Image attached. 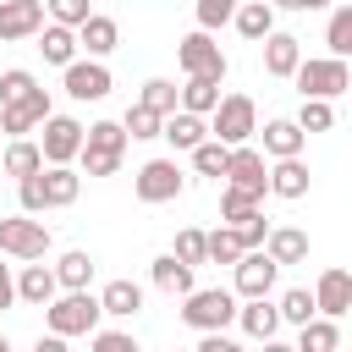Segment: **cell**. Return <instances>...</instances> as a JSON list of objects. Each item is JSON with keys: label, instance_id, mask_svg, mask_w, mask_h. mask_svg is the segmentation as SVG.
<instances>
[{"label": "cell", "instance_id": "24", "mask_svg": "<svg viewBox=\"0 0 352 352\" xmlns=\"http://www.w3.org/2000/svg\"><path fill=\"white\" fill-rule=\"evenodd\" d=\"M231 22H236V33H242L248 44H264V38L275 33V11H270L264 0H236V16H231Z\"/></svg>", "mask_w": 352, "mask_h": 352}, {"label": "cell", "instance_id": "20", "mask_svg": "<svg viewBox=\"0 0 352 352\" xmlns=\"http://www.w3.org/2000/svg\"><path fill=\"white\" fill-rule=\"evenodd\" d=\"M121 44V28H116V16H88L82 28H77V50H88V60H104L110 50Z\"/></svg>", "mask_w": 352, "mask_h": 352}, {"label": "cell", "instance_id": "2", "mask_svg": "<svg viewBox=\"0 0 352 352\" xmlns=\"http://www.w3.org/2000/svg\"><path fill=\"white\" fill-rule=\"evenodd\" d=\"M231 319H236V297H231L226 286H192V292L182 297V324L198 330V336H214V330H226Z\"/></svg>", "mask_w": 352, "mask_h": 352}, {"label": "cell", "instance_id": "30", "mask_svg": "<svg viewBox=\"0 0 352 352\" xmlns=\"http://www.w3.org/2000/svg\"><path fill=\"white\" fill-rule=\"evenodd\" d=\"M292 352H341V324L336 319H308L292 341Z\"/></svg>", "mask_w": 352, "mask_h": 352}, {"label": "cell", "instance_id": "47", "mask_svg": "<svg viewBox=\"0 0 352 352\" xmlns=\"http://www.w3.org/2000/svg\"><path fill=\"white\" fill-rule=\"evenodd\" d=\"M16 204H22V214H44V192H38V176L16 182Z\"/></svg>", "mask_w": 352, "mask_h": 352}, {"label": "cell", "instance_id": "41", "mask_svg": "<svg viewBox=\"0 0 352 352\" xmlns=\"http://www.w3.org/2000/svg\"><path fill=\"white\" fill-rule=\"evenodd\" d=\"M44 11H50V22H60V28H82L94 11H88V0H44Z\"/></svg>", "mask_w": 352, "mask_h": 352}, {"label": "cell", "instance_id": "54", "mask_svg": "<svg viewBox=\"0 0 352 352\" xmlns=\"http://www.w3.org/2000/svg\"><path fill=\"white\" fill-rule=\"evenodd\" d=\"M336 6H352V0H336Z\"/></svg>", "mask_w": 352, "mask_h": 352}, {"label": "cell", "instance_id": "23", "mask_svg": "<svg viewBox=\"0 0 352 352\" xmlns=\"http://www.w3.org/2000/svg\"><path fill=\"white\" fill-rule=\"evenodd\" d=\"M236 324H242L253 341H275L280 314H275V302H270V297H253V302H236Z\"/></svg>", "mask_w": 352, "mask_h": 352}, {"label": "cell", "instance_id": "44", "mask_svg": "<svg viewBox=\"0 0 352 352\" xmlns=\"http://www.w3.org/2000/svg\"><path fill=\"white\" fill-rule=\"evenodd\" d=\"M231 231H236V242H242V253H253V248H264V236H270V220H264V214L253 209V214H248V220H236Z\"/></svg>", "mask_w": 352, "mask_h": 352}, {"label": "cell", "instance_id": "48", "mask_svg": "<svg viewBox=\"0 0 352 352\" xmlns=\"http://www.w3.org/2000/svg\"><path fill=\"white\" fill-rule=\"evenodd\" d=\"M192 352H248V346H242V341H231L226 330H214V336H198V346H192Z\"/></svg>", "mask_w": 352, "mask_h": 352}, {"label": "cell", "instance_id": "34", "mask_svg": "<svg viewBox=\"0 0 352 352\" xmlns=\"http://www.w3.org/2000/svg\"><path fill=\"white\" fill-rule=\"evenodd\" d=\"M324 44H330L336 60L352 55V6H336V11H330V22H324Z\"/></svg>", "mask_w": 352, "mask_h": 352}, {"label": "cell", "instance_id": "39", "mask_svg": "<svg viewBox=\"0 0 352 352\" xmlns=\"http://www.w3.org/2000/svg\"><path fill=\"white\" fill-rule=\"evenodd\" d=\"M160 121H165V116H154L148 104H126L121 132H126V138H160Z\"/></svg>", "mask_w": 352, "mask_h": 352}, {"label": "cell", "instance_id": "10", "mask_svg": "<svg viewBox=\"0 0 352 352\" xmlns=\"http://www.w3.org/2000/svg\"><path fill=\"white\" fill-rule=\"evenodd\" d=\"M231 275H236V292H231V297L253 302V297H270V292H275V275H280V264H275L264 248H253V253H242V258L231 264Z\"/></svg>", "mask_w": 352, "mask_h": 352}, {"label": "cell", "instance_id": "53", "mask_svg": "<svg viewBox=\"0 0 352 352\" xmlns=\"http://www.w3.org/2000/svg\"><path fill=\"white\" fill-rule=\"evenodd\" d=\"M0 352H11V341H6V336H0Z\"/></svg>", "mask_w": 352, "mask_h": 352}, {"label": "cell", "instance_id": "18", "mask_svg": "<svg viewBox=\"0 0 352 352\" xmlns=\"http://www.w3.org/2000/svg\"><path fill=\"white\" fill-rule=\"evenodd\" d=\"M55 297H60L55 270H50V264H22V275H16V302H28V308H50Z\"/></svg>", "mask_w": 352, "mask_h": 352}, {"label": "cell", "instance_id": "26", "mask_svg": "<svg viewBox=\"0 0 352 352\" xmlns=\"http://www.w3.org/2000/svg\"><path fill=\"white\" fill-rule=\"evenodd\" d=\"M138 308H143V286H138V280H126V275H121V280H110V286L99 292V314H110V319H132Z\"/></svg>", "mask_w": 352, "mask_h": 352}, {"label": "cell", "instance_id": "27", "mask_svg": "<svg viewBox=\"0 0 352 352\" xmlns=\"http://www.w3.org/2000/svg\"><path fill=\"white\" fill-rule=\"evenodd\" d=\"M38 50H44V60H50V66H60V72H66V66L77 60V33H72V28H60V22H44V28H38Z\"/></svg>", "mask_w": 352, "mask_h": 352}, {"label": "cell", "instance_id": "14", "mask_svg": "<svg viewBox=\"0 0 352 352\" xmlns=\"http://www.w3.org/2000/svg\"><path fill=\"white\" fill-rule=\"evenodd\" d=\"M44 28V0H0V44L38 38Z\"/></svg>", "mask_w": 352, "mask_h": 352}, {"label": "cell", "instance_id": "52", "mask_svg": "<svg viewBox=\"0 0 352 352\" xmlns=\"http://www.w3.org/2000/svg\"><path fill=\"white\" fill-rule=\"evenodd\" d=\"M264 352H292V341H264Z\"/></svg>", "mask_w": 352, "mask_h": 352}, {"label": "cell", "instance_id": "49", "mask_svg": "<svg viewBox=\"0 0 352 352\" xmlns=\"http://www.w3.org/2000/svg\"><path fill=\"white\" fill-rule=\"evenodd\" d=\"M270 11H319V6H330V0H264Z\"/></svg>", "mask_w": 352, "mask_h": 352}, {"label": "cell", "instance_id": "17", "mask_svg": "<svg viewBox=\"0 0 352 352\" xmlns=\"http://www.w3.org/2000/svg\"><path fill=\"white\" fill-rule=\"evenodd\" d=\"M38 192H44V209H66V204H77L82 176H77L72 165H44V170H38Z\"/></svg>", "mask_w": 352, "mask_h": 352}, {"label": "cell", "instance_id": "19", "mask_svg": "<svg viewBox=\"0 0 352 352\" xmlns=\"http://www.w3.org/2000/svg\"><path fill=\"white\" fill-rule=\"evenodd\" d=\"M160 138L170 143V148H182V154H192L204 138H209V121L204 116H187V110H170L165 121H160Z\"/></svg>", "mask_w": 352, "mask_h": 352}, {"label": "cell", "instance_id": "45", "mask_svg": "<svg viewBox=\"0 0 352 352\" xmlns=\"http://www.w3.org/2000/svg\"><path fill=\"white\" fill-rule=\"evenodd\" d=\"M28 88H38L33 82V72H22V66H11V72H0V104H16Z\"/></svg>", "mask_w": 352, "mask_h": 352}, {"label": "cell", "instance_id": "42", "mask_svg": "<svg viewBox=\"0 0 352 352\" xmlns=\"http://www.w3.org/2000/svg\"><path fill=\"white\" fill-rule=\"evenodd\" d=\"M192 11H198V33H214V28H226L236 16V0H198Z\"/></svg>", "mask_w": 352, "mask_h": 352}, {"label": "cell", "instance_id": "9", "mask_svg": "<svg viewBox=\"0 0 352 352\" xmlns=\"http://www.w3.org/2000/svg\"><path fill=\"white\" fill-rule=\"evenodd\" d=\"M226 187H236V192H248V198L264 204V192H270V165H264V154H258L253 143L231 148V160H226Z\"/></svg>", "mask_w": 352, "mask_h": 352}, {"label": "cell", "instance_id": "46", "mask_svg": "<svg viewBox=\"0 0 352 352\" xmlns=\"http://www.w3.org/2000/svg\"><path fill=\"white\" fill-rule=\"evenodd\" d=\"M88 341H94V352H143V346H138L126 330H94Z\"/></svg>", "mask_w": 352, "mask_h": 352}, {"label": "cell", "instance_id": "43", "mask_svg": "<svg viewBox=\"0 0 352 352\" xmlns=\"http://www.w3.org/2000/svg\"><path fill=\"white\" fill-rule=\"evenodd\" d=\"M253 209H258V198H248V192H236V187H226V192H220V220H226V226L248 220Z\"/></svg>", "mask_w": 352, "mask_h": 352}, {"label": "cell", "instance_id": "38", "mask_svg": "<svg viewBox=\"0 0 352 352\" xmlns=\"http://www.w3.org/2000/svg\"><path fill=\"white\" fill-rule=\"evenodd\" d=\"M292 121H297V132H330V126H336V110H330L324 99H302V110H297Z\"/></svg>", "mask_w": 352, "mask_h": 352}, {"label": "cell", "instance_id": "29", "mask_svg": "<svg viewBox=\"0 0 352 352\" xmlns=\"http://www.w3.org/2000/svg\"><path fill=\"white\" fill-rule=\"evenodd\" d=\"M148 280H154L165 297H187V292H192V270H187L182 258H170V253H160V258L148 264Z\"/></svg>", "mask_w": 352, "mask_h": 352}, {"label": "cell", "instance_id": "16", "mask_svg": "<svg viewBox=\"0 0 352 352\" xmlns=\"http://www.w3.org/2000/svg\"><path fill=\"white\" fill-rule=\"evenodd\" d=\"M302 143H308V132H297L292 116H275V121H264V148L258 154H270V160H302Z\"/></svg>", "mask_w": 352, "mask_h": 352}, {"label": "cell", "instance_id": "35", "mask_svg": "<svg viewBox=\"0 0 352 352\" xmlns=\"http://www.w3.org/2000/svg\"><path fill=\"white\" fill-rule=\"evenodd\" d=\"M236 258H242V242H236V231H231V226L204 231V264H236Z\"/></svg>", "mask_w": 352, "mask_h": 352}, {"label": "cell", "instance_id": "32", "mask_svg": "<svg viewBox=\"0 0 352 352\" xmlns=\"http://www.w3.org/2000/svg\"><path fill=\"white\" fill-rule=\"evenodd\" d=\"M38 170H44V154H38V143H33V138H11V148H6V176L28 182V176H38Z\"/></svg>", "mask_w": 352, "mask_h": 352}, {"label": "cell", "instance_id": "11", "mask_svg": "<svg viewBox=\"0 0 352 352\" xmlns=\"http://www.w3.org/2000/svg\"><path fill=\"white\" fill-rule=\"evenodd\" d=\"M50 116H55L50 94H44V88H28L16 104H0V132H11V138H28V132H38Z\"/></svg>", "mask_w": 352, "mask_h": 352}, {"label": "cell", "instance_id": "8", "mask_svg": "<svg viewBox=\"0 0 352 352\" xmlns=\"http://www.w3.org/2000/svg\"><path fill=\"white\" fill-rule=\"evenodd\" d=\"M176 60H182L187 77H209V82H226V72H231V60H226V50L214 44V33H187V38L176 44Z\"/></svg>", "mask_w": 352, "mask_h": 352}, {"label": "cell", "instance_id": "5", "mask_svg": "<svg viewBox=\"0 0 352 352\" xmlns=\"http://www.w3.org/2000/svg\"><path fill=\"white\" fill-rule=\"evenodd\" d=\"M292 82H297V94L302 99H341L346 88H352V72H346V60H336V55H319V60H297V72H292Z\"/></svg>", "mask_w": 352, "mask_h": 352}, {"label": "cell", "instance_id": "31", "mask_svg": "<svg viewBox=\"0 0 352 352\" xmlns=\"http://www.w3.org/2000/svg\"><path fill=\"white\" fill-rule=\"evenodd\" d=\"M220 104V82H209V77H187V88H176V110H187V116H209Z\"/></svg>", "mask_w": 352, "mask_h": 352}, {"label": "cell", "instance_id": "33", "mask_svg": "<svg viewBox=\"0 0 352 352\" xmlns=\"http://www.w3.org/2000/svg\"><path fill=\"white\" fill-rule=\"evenodd\" d=\"M275 314H280V324H308V319H319L314 314V292L308 286H292V292H280V302H275Z\"/></svg>", "mask_w": 352, "mask_h": 352}, {"label": "cell", "instance_id": "56", "mask_svg": "<svg viewBox=\"0 0 352 352\" xmlns=\"http://www.w3.org/2000/svg\"><path fill=\"white\" fill-rule=\"evenodd\" d=\"M0 336H6V330H0Z\"/></svg>", "mask_w": 352, "mask_h": 352}, {"label": "cell", "instance_id": "6", "mask_svg": "<svg viewBox=\"0 0 352 352\" xmlns=\"http://www.w3.org/2000/svg\"><path fill=\"white\" fill-rule=\"evenodd\" d=\"M0 253H6V258H22V264H38V258L50 253V226L33 220V214L0 220Z\"/></svg>", "mask_w": 352, "mask_h": 352}, {"label": "cell", "instance_id": "22", "mask_svg": "<svg viewBox=\"0 0 352 352\" xmlns=\"http://www.w3.org/2000/svg\"><path fill=\"white\" fill-rule=\"evenodd\" d=\"M50 270H55V286H60V292H88V280H94V253H88V248H72V253H60Z\"/></svg>", "mask_w": 352, "mask_h": 352}, {"label": "cell", "instance_id": "1", "mask_svg": "<svg viewBox=\"0 0 352 352\" xmlns=\"http://www.w3.org/2000/svg\"><path fill=\"white\" fill-rule=\"evenodd\" d=\"M121 160H126V132H121V121H94V126H82V154H77V176H116L121 170Z\"/></svg>", "mask_w": 352, "mask_h": 352}, {"label": "cell", "instance_id": "55", "mask_svg": "<svg viewBox=\"0 0 352 352\" xmlns=\"http://www.w3.org/2000/svg\"><path fill=\"white\" fill-rule=\"evenodd\" d=\"M176 352H182V346H176Z\"/></svg>", "mask_w": 352, "mask_h": 352}, {"label": "cell", "instance_id": "50", "mask_svg": "<svg viewBox=\"0 0 352 352\" xmlns=\"http://www.w3.org/2000/svg\"><path fill=\"white\" fill-rule=\"evenodd\" d=\"M11 302H16V275H11L6 264H0V314H6Z\"/></svg>", "mask_w": 352, "mask_h": 352}, {"label": "cell", "instance_id": "13", "mask_svg": "<svg viewBox=\"0 0 352 352\" xmlns=\"http://www.w3.org/2000/svg\"><path fill=\"white\" fill-rule=\"evenodd\" d=\"M346 308H352V275L341 264L319 270V280H314V314L319 319H341Z\"/></svg>", "mask_w": 352, "mask_h": 352}, {"label": "cell", "instance_id": "15", "mask_svg": "<svg viewBox=\"0 0 352 352\" xmlns=\"http://www.w3.org/2000/svg\"><path fill=\"white\" fill-rule=\"evenodd\" d=\"M110 88H116V77H110V66H104V60H72V66H66V94H72L77 104L104 99Z\"/></svg>", "mask_w": 352, "mask_h": 352}, {"label": "cell", "instance_id": "3", "mask_svg": "<svg viewBox=\"0 0 352 352\" xmlns=\"http://www.w3.org/2000/svg\"><path fill=\"white\" fill-rule=\"evenodd\" d=\"M99 297L94 292H60L50 308H44V324H50V336H60V341H72V336H94L99 330Z\"/></svg>", "mask_w": 352, "mask_h": 352}, {"label": "cell", "instance_id": "36", "mask_svg": "<svg viewBox=\"0 0 352 352\" xmlns=\"http://www.w3.org/2000/svg\"><path fill=\"white\" fill-rule=\"evenodd\" d=\"M226 160H231V148H226V143H214V138H204V143L192 148V170H198V176L226 182Z\"/></svg>", "mask_w": 352, "mask_h": 352}, {"label": "cell", "instance_id": "21", "mask_svg": "<svg viewBox=\"0 0 352 352\" xmlns=\"http://www.w3.org/2000/svg\"><path fill=\"white\" fill-rule=\"evenodd\" d=\"M297 60H302V38L297 33H270L264 38V72L270 77H292Z\"/></svg>", "mask_w": 352, "mask_h": 352}, {"label": "cell", "instance_id": "51", "mask_svg": "<svg viewBox=\"0 0 352 352\" xmlns=\"http://www.w3.org/2000/svg\"><path fill=\"white\" fill-rule=\"evenodd\" d=\"M33 352H66V341H60V336H38V341H33Z\"/></svg>", "mask_w": 352, "mask_h": 352}, {"label": "cell", "instance_id": "4", "mask_svg": "<svg viewBox=\"0 0 352 352\" xmlns=\"http://www.w3.org/2000/svg\"><path fill=\"white\" fill-rule=\"evenodd\" d=\"M258 132V110L248 94H220V104L209 110V138L226 143V148H242L248 138Z\"/></svg>", "mask_w": 352, "mask_h": 352}, {"label": "cell", "instance_id": "12", "mask_svg": "<svg viewBox=\"0 0 352 352\" xmlns=\"http://www.w3.org/2000/svg\"><path fill=\"white\" fill-rule=\"evenodd\" d=\"M38 154H44V165H72L82 154V121L77 116H50L44 138H38Z\"/></svg>", "mask_w": 352, "mask_h": 352}, {"label": "cell", "instance_id": "28", "mask_svg": "<svg viewBox=\"0 0 352 352\" xmlns=\"http://www.w3.org/2000/svg\"><path fill=\"white\" fill-rule=\"evenodd\" d=\"M308 182H314V176H308L302 160H275V165H270V192H275V198H308Z\"/></svg>", "mask_w": 352, "mask_h": 352}, {"label": "cell", "instance_id": "7", "mask_svg": "<svg viewBox=\"0 0 352 352\" xmlns=\"http://www.w3.org/2000/svg\"><path fill=\"white\" fill-rule=\"evenodd\" d=\"M182 187H187V176H182V165H176V160H143V165H138V176H132L138 204H176V198H182Z\"/></svg>", "mask_w": 352, "mask_h": 352}, {"label": "cell", "instance_id": "25", "mask_svg": "<svg viewBox=\"0 0 352 352\" xmlns=\"http://www.w3.org/2000/svg\"><path fill=\"white\" fill-rule=\"evenodd\" d=\"M264 253H270L275 264H302V258H308V231H297V226H270Z\"/></svg>", "mask_w": 352, "mask_h": 352}, {"label": "cell", "instance_id": "37", "mask_svg": "<svg viewBox=\"0 0 352 352\" xmlns=\"http://www.w3.org/2000/svg\"><path fill=\"white\" fill-rule=\"evenodd\" d=\"M138 104H148L154 116H170V110H176V82L148 77V82H143V94H138Z\"/></svg>", "mask_w": 352, "mask_h": 352}, {"label": "cell", "instance_id": "40", "mask_svg": "<svg viewBox=\"0 0 352 352\" xmlns=\"http://www.w3.org/2000/svg\"><path fill=\"white\" fill-rule=\"evenodd\" d=\"M170 258H182L187 270H198V264H204V231H198V226H182V231H176Z\"/></svg>", "mask_w": 352, "mask_h": 352}]
</instances>
